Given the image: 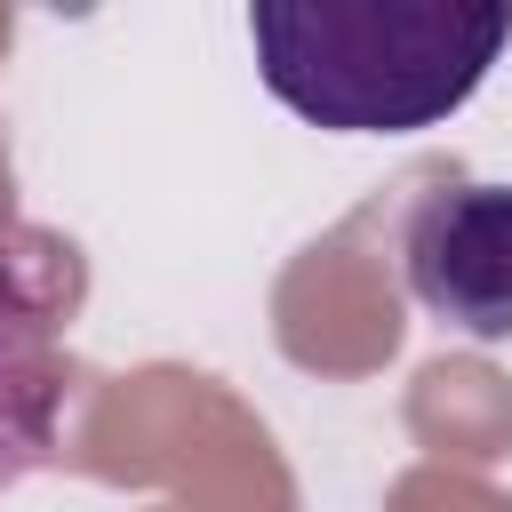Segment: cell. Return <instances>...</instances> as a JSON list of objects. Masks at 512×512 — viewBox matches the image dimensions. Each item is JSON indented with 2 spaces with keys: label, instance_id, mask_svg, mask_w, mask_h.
Returning <instances> with one entry per match:
<instances>
[{
  "label": "cell",
  "instance_id": "6da1fadb",
  "mask_svg": "<svg viewBox=\"0 0 512 512\" xmlns=\"http://www.w3.org/2000/svg\"><path fill=\"white\" fill-rule=\"evenodd\" d=\"M512 16L472 0H256V80L328 136H408L464 112Z\"/></svg>",
  "mask_w": 512,
  "mask_h": 512
},
{
  "label": "cell",
  "instance_id": "7a4b0ae2",
  "mask_svg": "<svg viewBox=\"0 0 512 512\" xmlns=\"http://www.w3.org/2000/svg\"><path fill=\"white\" fill-rule=\"evenodd\" d=\"M400 272L440 328L472 344H504L512 336V184L424 192L400 224Z\"/></svg>",
  "mask_w": 512,
  "mask_h": 512
},
{
  "label": "cell",
  "instance_id": "3957f363",
  "mask_svg": "<svg viewBox=\"0 0 512 512\" xmlns=\"http://www.w3.org/2000/svg\"><path fill=\"white\" fill-rule=\"evenodd\" d=\"M56 408H64L56 320L0 256V496L56 456Z\"/></svg>",
  "mask_w": 512,
  "mask_h": 512
}]
</instances>
